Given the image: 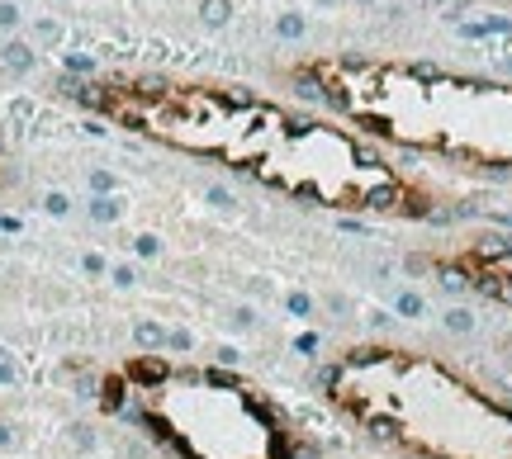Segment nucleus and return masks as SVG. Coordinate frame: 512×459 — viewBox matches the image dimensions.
Segmentation results:
<instances>
[{
  "label": "nucleus",
  "instance_id": "f257e3e1",
  "mask_svg": "<svg viewBox=\"0 0 512 459\" xmlns=\"http://www.w3.org/2000/svg\"><path fill=\"white\" fill-rule=\"evenodd\" d=\"M327 95L366 124L417 147H441L475 161L512 166V90L417 71L322 66Z\"/></svg>",
  "mask_w": 512,
  "mask_h": 459
},
{
  "label": "nucleus",
  "instance_id": "f03ea898",
  "mask_svg": "<svg viewBox=\"0 0 512 459\" xmlns=\"http://www.w3.org/2000/svg\"><path fill=\"white\" fill-rule=\"evenodd\" d=\"M91 105L119 124L138 128V133L161 138V143L204 152V157H223L233 166H252V171L285 128V119L266 105L223 95V90H194V85L110 81L91 95Z\"/></svg>",
  "mask_w": 512,
  "mask_h": 459
},
{
  "label": "nucleus",
  "instance_id": "7ed1b4c3",
  "mask_svg": "<svg viewBox=\"0 0 512 459\" xmlns=\"http://www.w3.org/2000/svg\"><path fill=\"white\" fill-rule=\"evenodd\" d=\"M408 388H389V412L370 417L380 436H399L436 459H512V407H498L436 364H408Z\"/></svg>",
  "mask_w": 512,
  "mask_h": 459
},
{
  "label": "nucleus",
  "instance_id": "20e7f679",
  "mask_svg": "<svg viewBox=\"0 0 512 459\" xmlns=\"http://www.w3.org/2000/svg\"><path fill=\"white\" fill-rule=\"evenodd\" d=\"M470 270V285H479L484 294L512 303V251H484V256H470L465 261Z\"/></svg>",
  "mask_w": 512,
  "mask_h": 459
},
{
  "label": "nucleus",
  "instance_id": "39448f33",
  "mask_svg": "<svg viewBox=\"0 0 512 459\" xmlns=\"http://www.w3.org/2000/svg\"><path fill=\"white\" fill-rule=\"evenodd\" d=\"M204 19L223 24V19H228V5H223V0H209V5H204Z\"/></svg>",
  "mask_w": 512,
  "mask_h": 459
},
{
  "label": "nucleus",
  "instance_id": "423d86ee",
  "mask_svg": "<svg viewBox=\"0 0 512 459\" xmlns=\"http://www.w3.org/2000/svg\"><path fill=\"white\" fill-rule=\"evenodd\" d=\"M299 29H304V24H299L294 15H285V19H280V33H299Z\"/></svg>",
  "mask_w": 512,
  "mask_h": 459
}]
</instances>
